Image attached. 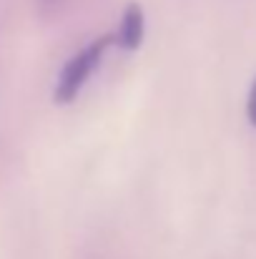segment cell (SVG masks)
I'll return each mask as SVG.
<instances>
[{
    "label": "cell",
    "instance_id": "6da1fadb",
    "mask_svg": "<svg viewBox=\"0 0 256 259\" xmlns=\"http://www.w3.org/2000/svg\"><path fill=\"white\" fill-rule=\"evenodd\" d=\"M113 43V35H103L93 43H88L81 53H76L61 71V78L56 83V101L66 103V101H73L78 96V91L85 86V81L93 76L95 66L103 61L108 46Z\"/></svg>",
    "mask_w": 256,
    "mask_h": 259
},
{
    "label": "cell",
    "instance_id": "7a4b0ae2",
    "mask_svg": "<svg viewBox=\"0 0 256 259\" xmlns=\"http://www.w3.org/2000/svg\"><path fill=\"white\" fill-rule=\"evenodd\" d=\"M143 10L141 5H128L123 18H121V25H118V33L113 35V43L121 46L123 51H136L143 40Z\"/></svg>",
    "mask_w": 256,
    "mask_h": 259
},
{
    "label": "cell",
    "instance_id": "3957f363",
    "mask_svg": "<svg viewBox=\"0 0 256 259\" xmlns=\"http://www.w3.org/2000/svg\"><path fill=\"white\" fill-rule=\"evenodd\" d=\"M246 111H249V121L256 126V81H254V86H251V93H249V106H246Z\"/></svg>",
    "mask_w": 256,
    "mask_h": 259
}]
</instances>
